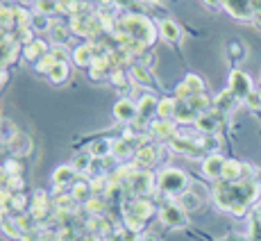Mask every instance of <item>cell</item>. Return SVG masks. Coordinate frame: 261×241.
<instances>
[{
    "instance_id": "6da1fadb",
    "label": "cell",
    "mask_w": 261,
    "mask_h": 241,
    "mask_svg": "<svg viewBox=\"0 0 261 241\" xmlns=\"http://www.w3.org/2000/svg\"><path fill=\"white\" fill-rule=\"evenodd\" d=\"M229 91H232L234 98H248L252 93V80L245 73L234 71L232 78H229Z\"/></svg>"
},
{
    "instance_id": "7a4b0ae2",
    "label": "cell",
    "mask_w": 261,
    "mask_h": 241,
    "mask_svg": "<svg viewBox=\"0 0 261 241\" xmlns=\"http://www.w3.org/2000/svg\"><path fill=\"white\" fill-rule=\"evenodd\" d=\"M159 187L166 189V191H170V194L182 191V189L187 187V178H184V173H179V171H166V173L162 175Z\"/></svg>"
},
{
    "instance_id": "3957f363",
    "label": "cell",
    "mask_w": 261,
    "mask_h": 241,
    "mask_svg": "<svg viewBox=\"0 0 261 241\" xmlns=\"http://www.w3.org/2000/svg\"><path fill=\"white\" fill-rule=\"evenodd\" d=\"M223 5L227 7V12L237 18H252L254 12H252V0H223Z\"/></svg>"
},
{
    "instance_id": "277c9868",
    "label": "cell",
    "mask_w": 261,
    "mask_h": 241,
    "mask_svg": "<svg viewBox=\"0 0 261 241\" xmlns=\"http://www.w3.org/2000/svg\"><path fill=\"white\" fill-rule=\"evenodd\" d=\"M223 166H225V162L220 157H209L207 162H204V175L218 178V175H223Z\"/></svg>"
},
{
    "instance_id": "5b68a950",
    "label": "cell",
    "mask_w": 261,
    "mask_h": 241,
    "mask_svg": "<svg viewBox=\"0 0 261 241\" xmlns=\"http://www.w3.org/2000/svg\"><path fill=\"white\" fill-rule=\"evenodd\" d=\"M162 216L168 225H184V214H182V209H177V207H166Z\"/></svg>"
},
{
    "instance_id": "8992f818",
    "label": "cell",
    "mask_w": 261,
    "mask_h": 241,
    "mask_svg": "<svg viewBox=\"0 0 261 241\" xmlns=\"http://www.w3.org/2000/svg\"><path fill=\"white\" fill-rule=\"evenodd\" d=\"M162 32H164V37L166 39H177L179 37V28L173 21H164L162 23Z\"/></svg>"
},
{
    "instance_id": "52a82bcc",
    "label": "cell",
    "mask_w": 261,
    "mask_h": 241,
    "mask_svg": "<svg viewBox=\"0 0 261 241\" xmlns=\"http://www.w3.org/2000/svg\"><path fill=\"white\" fill-rule=\"evenodd\" d=\"M241 173V166H239V162H225V166H223V178H227V180H234L237 175Z\"/></svg>"
},
{
    "instance_id": "ba28073f",
    "label": "cell",
    "mask_w": 261,
    "mask_h": 241,
    "mask_svg": "<svg viewBox=\"0 0 261 241\" xmlns=\"http://www.w3.org/2000/svg\"><path fill=\"white\" fill-rule=\"evenodd\" d=\"M198 205H200V198H198L195 194H187V196L182 198V207H184V209H195Z\"/></svg>"
},
{
    "instance_id": "9c48e42d",
    "label": "cell",
    "mask_w": 261,
    "mask_h": 241,
    "mask_svg": "<svg viewBox=\"0 0 261 241\" xmlns=\"http://www.w3.org/2000/svg\"><path fill=\"white\" fill-rule=\"evenodd\" d=\"M116 114L120 118H132L134 116V109H132V105H129V103H120L116 107Z\"/></svg>"
},
{
    "instance_id": "30bf717a",
    "label": "cell",
    "mask_w": 261,
    "mask_h": 241,
    "mask_svg": "<svg viewBox=\"0 0 261 241\" xmlns=\"http://www.w3.org/2000/svg\"><path fill=\"white\" fill-rule=\"evenodd\" d=\"M252 12H254V16L261 21V0H252Z\"/></svg>"
},
{
    "instance_id": "8fae6325",
    "label": "cell",
    "mask_w": 261,
    "mask_h": 241,
    "mask_svg": "<svg viewBox=\"0 0 261 241\" xmlns=\"http://www.w3.org/2000/svg\"><path fill=\"white\" fill-rule=\"evenodd\" d=\"M257 96H259V100H261V89H259V91H257Z\"/></svg>"
}]
</instances>
